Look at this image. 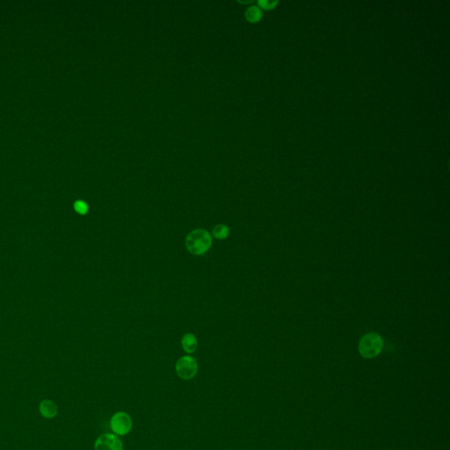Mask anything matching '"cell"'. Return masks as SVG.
Here are the masks:
<instances>
[{"label":"cell","mask_w":450,"mask_h":450,"mask_svg":"<svg viewBox=\"0 0 450 450\" xmlns=\"http://www.w3.org/2000/svg\"><path fill=\"white\" fill-rule=\"evenodd\" d=\"M212 237L205 229H194L186 238V249L194 255H202L210 250Z\"/></svg>","instance_id":"6da1fadb"},{"label":"cell","mask_w":450,"mask_h":450,"mask_svg":"<svg viewBox=\"0 0 450 450\" xmlns=\"http://www.w3.org/2000/svg\"><path fill=\"white\" fill-rule=\"evenodd\" d=\"M384 347V340L380 335L369 334L362 338L359 344V352L366 359L377 357Z\"/></svg>","instance_id":"7a4b0ae2"},{"label":"cell","mask_w":450,"mask_h":450,"mask_svg":"<svg viewBox=\"0 0 450 450\" xmlns=\"http://www.w3.org/2000/svg\"><path fill=\"white\" fill-rule=\"evenodd\" d=\"M175 369L179 378L182 380H191L198 372V363L194 358L186 355L177 361Z\"/></svg>","instance_id":"3957f363"},{"label":"cell","mask_w":450,"mask_h":450,"mask_svg":"<svg viewBox=\"0 0 450 450\" xmlns=\"http://www.w3.org/2000/svg\"><path fill=\"white\" fill-rule=\"evenodd\" d=\"M110 427L117 436L128 435L132 428V419L127 412L118 411L110 419Z\"/></svg>","instance_id":"277c9868"},{"label":"cell","mask_w":450,"mask_h":450,"mask_svg":"<svg viewBox=\"0 0 450 450\" xmlns=\"http://www.w3.org/2000/svg\"><path fill=\"white\" fill-rule=\"evenodd\" d=\"M95 450H123V443L114 434H104L98 437L94 443Z\"/></svg>","instance_id":"5b68a950"},{"label":"cell","mask_w":450,"mask_h":450,"mask_svg":"<svg viewBox=\"0 0 450 450\" xmlns=\"http://www.w3.org/2000/svg\"><path fill=\"white\" fill-rule=\"evenodd\" d=\"M40 412L43 417L51 419L57 414V406L53 401L44 400L40 404Z\"/></svg>","instance_id":"8992f818"},{"label":"cell","mask_w":450,"mask_h":450,"mask_svg":"<svg viewBox=\"0 0 450 450\" xmlns=\"http://www.w3.org/2000/svg\"><path fill=\"white\" fill-rule=\"evenodd\" d=\"M183 349L186 351V353H193L197 348V339L194 336V334H187L183 337L181 340Z\"/></svg>","instance_id":"52a82bcc"},{"label":"cell","mask_w":450,"mask_h":450,"mask_svg":"<svg viewBox=\"0 0 450 450\" xmlns=\"http://www.w3.org/2000/svg\"><path fill=\"white\" fill-rule=\"evenodd\" d=\"M213 236L217 239H225L229 235V229L228 226L225 225H218L214 228Z\"/></svg>","instance_id":"ba28073f"},{"label":"cell","mask_w":450,"mask_h":450,"mask_svg":"<svg viewBox=\"0 0 450 450\" xmlns=\"http://www.w3.org/2000/svg\"><path fill=\"white\" fill-rule=\"evenodd\" d=\"M246 17H247L249 21L257 22V21H259L261 19L262 12L260 11V9H259L257 6H252V7L249 8L248 10H247Z\"/></svg>","instance_id":"9c48e42d"},{"label":"cell","mask_w":450,"mask_h":450,"mask_svg":"<svg viewBox=\"0 0 450 450\" xmlns=\"http://www.w3.org/2000/svg\"><path fill=\"white\" fill-rule=\"evenodd\" d=\"M74 210H76L77 213L84 216L88 211V206H87L86 202L78 200V201H76L75 203H74Z\"/></svg>","instance_id":"30bf717a"},{"label":"cell","mask_w":450,"mask_h":450,"mask_svg":"<svg viewBox=\"0 0 450 450\" xmlns=\"http://www.w3.org/2000/svg\"><path fill=\"white\" fill-rule=\"evenodd\" d=\"M259 4L261 7L265 8V9H272V8L276 7L277 2H269L267 0H261L259 2Z\"/></svg>","instance_id":"8fae6325"}]
</instances>
